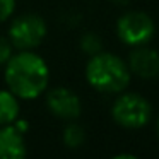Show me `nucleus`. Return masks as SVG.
I'll use <instances>...</instances> for the list:
<instances>
[{
    "label": "nucleus",
    "mask_w": 159,
    "mask_h": 159,
    "mask_svg": "<svg viewBox=\"0 0 159 159\" xmlns=\"http://www.w3.org/2000/svg\"><path fill=\"white\" fill-rule=\"evenodd\" d=\"M50 69L31 50H21L5 63V84L19 99H36L48 87Z\"/></svg>",
    "instance_id": "obj_1"
},
{
    "label": "nucleus",
    "mask_w": 159,
    "mask_h": 159,
    "mask_svg": "<svg viewBox=\"0 0 159 159\" xmlns=\"http://www.w3.org/2000/svg\"><path fill=\"white\" fill-rule=\"evenodd\" d=\"M86 79L99 93H121L130 84V69L120 57L99 52L87 62Z\"/></svg>",
    "instance_id": "obj_2"
},
{
    "label": "nucleus",
    "mask_w": 159,
    "mask_h": 159,
    "mask_svg": "<svg viewBox=\"0 0 159 159\" xmlns=\"http://www.w3.org/2000/svg\"><path fill=\"white\" fill-rule=\"evenodd\" d=\"M151 104L144 96L125 93L113 103L111 116L123 128H142L151 120Z\"/></svg>",
    "instance_id": "obj_3"
},
{
    "label": "nucleus",
    "mask_w": 159,
    "mask_h": 159,
    "mask_svg": "<svg viewBox=\"0 0 159 159\" xmlns=\"http://www.w3.org/2000/svg\"><path fill=\"white\" fill-rule=\"evenodd\" d=\"M46 22L38 14H22L9 26V39L17 50H33L46 38Z\"/></svg>",
    "instance_id": "obj_4"
},
{
    "label": "nucleus",
    "mask_w": 159,
    "mask_h": 159,
    "mask_svg": "<svg viewBox=\"0 0 159 159\" xmlns=\"http://www.w3.org/2000/svg\"><path fill=\"white\" fill-rule=\"evenodd\" d=\"M156 33L154 21L149 14L140 11H130L116 22V34L125 45L140 46L152 39Z\"/></svg>",
    "instance_id": "obj_5"
},
{
    "label": "nucleus",
    "mask_w": 159,
    "mask_h": 159,
    "mask_svg": "<svg viewBox=\"0 0 159 159\" xmlns=\"http://www.w3.org/2000/svg\"><path fill=\"white\" fill-rule=\"evenodd\" d=\"M46 108L57 118L67 121H74L75 118H79L82 111L79 96L69 87H55L50 91L46 94Z\"/></svg>",
    "instance_id": "obj_6"
},
{
    "label": "nucleus",
    "mask_w": 159,
    "mask_h": 159,
    "mask_svg": "<svg viewBox=\"0 0 159 159\" xmlns=\"http://www.w3.org/2000/svg\"><path fill=\"white\" fill-rule=\"evenodd\" d=\"M128 69L130 74H135L140 79H152L159 75V53L145 45L134 46L128 57Z\"/></svg>",
    "instance_id": "obj_7"
},
{
    "label": "nucleus",
    "mask_w": 159,
    "mask_h": 159,
    "mask_svg": "<svg viewBox=\"0 0 159 159\" xmlns=\"http://www.w3.org/2000/svg\"><path fill=\"white\" fill-rule=\"evenodd\" d=\"M28 154L24 134L14 123L0 127V159H22Z\"/></svg>",
    "instance_id": "obj_8"
},
{
    "label": "nucleus",
    "mask_w": 159,
    "mask_h": 159,
    "mask_svg": "<svg viewBox=\"0 0 159 159\" xmlns=\"http://www.w3.org/2000/svg\"><path fill=\"white\" fill-rule=\"evenodd\" d=\"M19 98L11 91H0V125H11L19 118Z\"/></svg>",
    "instance_id": "obj_9"
},
{
    "label": "nucleus",
    "mask_w": 159,
    "mask_h": 159,
    "mask_svg": "<svg viewBox=\"0 0 159 159\" xmlns=\"http://www.w3.org/2000/svg\"><path fill=\"white\" fill-rule=\"evenodd\" d=\"M86 140V132L80 125L77 123H70L69 127L63 130V144L70 149H77L84 144Z\"/></svg>",
    "instance_id": "obj_10"
},
{
    "label": "nucleus",
    "mask_w": 159,
    "mask_h": 159,
    "mask_svg": "<svg viewBox=\"0 0 159 159\" xmlns=\"http://www.w3.org/2000/svg\"><path fill=\"white\" fill-rule=\"evenodd\" d=\"M80 46H82L84 52L89 53V55L93 57V55H96V53L101 52L103 43H101V39L98 38L94 33H87V34H84L82 39H80Z\"/></svg>",
    "instance_id": "obj_11"
},
{
    "label": "nucleus",
    "mask_w": 159,
    "mask_h": 159,
    "mask_svg": "<svg viewBox=\"0 0 159 159\" xmlns=\"http://www.w3.org/2000/svg\"><path fill=\"white\" fill-rule=\"evenodd\" d=\"M12 50H14V46H12L11 39L0 36V65L7 63V60L12 57Z\"/></svg>",
    "instance_id": "obj_12"
},
{
    "label": "nucleus",
    "mask_w": 159,
    "mask_h": 159,
    "mask_svg": "<svg viewBox=\"0 0 159 159\" xmlns=\"http://www.w3.org/2000/svg\"><path fill=\"white\" fill-rule=\"evenodd\" d=\"M16 9V0H0V22L7 21Z\"/></svg>",
    "instance_id": "obj_13"
},
{
    "label": "nucleus",
    "mask_w": 159,
    "mask_h": 159,
    "mask_svg": "<svg viewBox=\"0 0 159 159\" xmlns=\"http://www.w3.org/2000/svg\"><path fill=\"white\" fill-rule=\"evenodd\" d=\"M157 135H159V118H157Z\"/></svg>",
    "instance_id": "obj_14"
}]
</instances>
